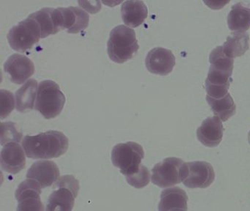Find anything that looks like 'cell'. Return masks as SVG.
Returning <instances> with one entry per match:
<instances>
[{
    "label": "cell",
    "mask_w": 250,
    "mask_h": 211,
    "mask_svg": "<svg viewBox=\"0 0 250 211\" xmlns=\"http://www.w3.org/2000/svg\"><path fill=\"white\" fill-rule=\"evenodd\" d=\"M210 63L208 76L205 82L207 95L213 98H223L228 93L232 82L234 60L224 53L222 45L212 50L209 55Z\"/></svg>",
    "instance_id": "6da1fadb"
},
{
    "label": "cell",
    "mask_w": 250,
    "mask_h": 211,
    "mask_svg": "<svg viewBox=\"0 0 250 211\" xmlns=\"http://www.w3.org/2000/svg\"><path fill=\"white\" fill-rule=\"evenodd\" d=\"M24 152L33 159L58 158L68 149V139L62 132L49 130L36 136H26L21 142Z\"/></svg>",
    "instance_id": "7a4b0ae2"
},
{
    "label": "cell",
    "mask_w": 250,
    "mask_h": 211,
    "mask_svg": "<svg viewBox=\"0 0 250 211\" xmlns=\"http://www.w3.org/2000/svg\"><path fill=\"white\" fill-rule=\"evenodd\" d=\"M138 41L134 29L119 25L112 29L107 42L109 58L116 63L131 60L139 50Z\"/></svg>",
    "instance_id": "3957f363"
},
{
    "label": "cell",
    "mask_w": 250,
    "mask_h": 211,
    "mask_svg": "<svg viewBox=\"0 0 250 211\" xmlns=\"http://www.w3.org/2000/svg\"><path fill=\"white\" fill-rule=\"evenodd\" d=\"M65 97L56 82L45 80L41 82L38 90L35 109L46 119H52L63 109Z\"/></svg>",
    "instance_id": "277c9868"
},
{
    "label": "cell",
    "mask_w": 250,
    "mask_h": 211,
    "mask_svg": "<svg viewBox=\"0 0 250 211\" xmlns=\"http://www.w3.org/2000/svg\"><path fill=\"white\" fill-rule=\"evenodd\" d=\"M46 211H72L80 190V183L73 175H64L55 183Z\"/></svg>",
    "instance_id": "5b68a950"
},
{
    "label": "cell",
    "mask_w": 250,
    "mask_h": 211,
    "mask_svg": "<svg viewBox=\"0 0 250 211\" xmlns=\"http://www.w3.org/2000/svg\"><path fill=\"white\" fill-rule=\"evenodd\" d=\"M143 147L134 142L118 144L112 152V161L115 167L125 177L133 175L140 170L144 158Z\"/></svg>",
    "instance_id": "8992f818"
},
{
    "label": "cell",
    "mask_w": 250,
    "mask_h": 211,
    "mask_svg": "<svg viewBox=\"0 0 250 211\" xmlns=\"http://www.w3.org/2000/svg\"><path fill=\"white\" fill-rule=\"evenodd\" d=\"M187 173V163L175 157L167 158L152 169V183L161 188L172 187L184 182Z\"/></svg>",
    "instance_id": "52a82bcc"
},
{
    "label": "cell",
    "mask_w": 250,
    "mask_h": 211,
    "mask_svg": "<svg viewBox=\"0 0 250 211\" xmlns=\"http://www.w3.org/2000/svg\"><path fill=\"white\" fill-rule=\"evenodd\" d=\"M41 38L42 32L39 23L30 17L11 28L8 35L11 48L21 52L31 49Z\"/></svg>",
    "instance_id": "ba28073f"
},
{
    "label": "cell",
    "mask_w": 250,
    "mask_h": 211,
    "mask_svg": "<svg viewBox=\"0 0 250 211\" xmlns=\"http://www.w3.org/2000/svg\"><path fill=\"white\" fill-rule=\"evenodd\" d=\"M42 186L31 179H27L19 185L16 190L18 202L17 211H44L41 199Z\"/></svg>",
    "instance_id": "9c48e42d"
},
{
    "label": "cell",
    "mask_w": 250,
    "mask_h": 211,
    "mask_svg": "<svg viewBox=\"0 0 250 211\" xmlns=\"http://www.w3.org/2000/svg\"><path fill=\"white\" fill-rule=\"evenodd\" d=\"M187 164V173L184 185L189 189H205L213 183L215 172L213 167L206 161H193Z\"/></svg>",
    "instance_id": "30bf717a"
},
{
    "label": "cell",
    "mask_w": 250,
    "mask_h": 211,
    "mask_svg": "<svg viewBox=\"0 0 250 211\" xmlns=\"http://www.w3.org/2000/svg\"><path fill=\"white\" fill-rule=\"evenodd\" d=\"M146 65L150 73L165 76L175 67V57L170 50L156 47L147 53Z\"/></svg>",
    "instance_id": "8fae6325"
},
{
    "label": "cell",
    "mask_w": 250,
    "mask_h": 211,
    "mask_svg": "<svg viewBox=\"0 0 250 211\" xmlns=\"http://www.w3.org/2000/svg\"><path fill=\"white\" fill-rule=\"evenodd\" d=\"M40 26L42 38L55 35L63 29V18L59 8H43L28 16Z\"/></svg>",
    "instance_id": "7c38bea8"
},
{
    "label": "cell",
    "mask_w": 250,
    "mask_h": 211,
    "mask_svg": "<svg viewBox=\"0 0 250 211\" xmlns=\"http://www.w3.org/2000/svg\"><path fill=\"white\" fill-rule=\"evenodd\" d=\"M4 69L10 75L12 82L17 84L25 82L35 72L33 61L26 56L20 54L11 56L5 62Z\"/></svg>",
    "instance_id": "4fadbf2b"
},
{
    "label": "cell",
    "mask_w": 250,
    "mask_h": 211,
    "mask_svg": "<svg viewBox=\"0 0 250 211\" xmlns=\"http://www.w3.org/2000/svg\"><path fill=\"white\" fill-rule=\"evenodd\" d=\"M59 168L53 161H41L34 163L29 169L27 179L37 182L42 189L49 187L60 178Z\"/></svg>",
    "instance_id": "5bb4252c"
},
{
    "label": "cell",
    "mask_w": 250,
    "mask_h": 211,
    "mask_svg": "<svg viewBox=\"0 0 250 211\" xmlns=\"http://www.w3.org/2000/svg\"><path fill=\"white\" fill-rule=\"evenodd\" d=\"M25 154L23 147L17 142L7 144L1 152L2 168L11 174H18L25 168Z\"/></svg>",
    "instance_id": "9a60e30c"
},
{
    "label": "cell",
    "mask_w": 250,
    "mask_h": 211,
    "mask_svg": "<svg viewBox=\"0 0 250 211\" xmlns=\"http://www.w3.org/2000/svg\"><path fill=\"white\" fill-rule=\"evenodd\" d=\"M198 140L205 146L215 148L222 142L223 137V125L219 117H209L197 128Z\"/></svg>",
    "instance_id": "2e32d148"
},
{
    "label": "cell",
    "mask_w": 250,
    "mask_h": 211,
    "mask_svg": "<svg viewBox=\"0 0 250 211\" xmlns=\"http://www.w3.org/2000/svg\"><path fill=\"white\" fill-rule=\"evenodd\" d=\"M188 196L179 187L165 189L161 193L159 211H187Z\"/></svg>",
    "instance_id": "e0dca14e"
},
{
    "label": "cell",
    "mask_w": 250,
    "mask_h": 211,
    "mask_svg": "<svg viewBox=\"0 0 250 211\" xmlns=\"http://www.w3.org/2000/svg\"><path fill=\"white\" fill-rule=\"evenodd\" d=\"M63 18V29L68 33H78L84 30L89 24V15L77 7H59Z\"/></svg>",
    "instance_id": "ac0fdd59"
},
{
    "label": "cell",
    "mask_w": 250,
    "mask_h": 211,
    "mask_svg": "<svg viewBox=\"0 0 250 211\" xmlns=\"http://www.w3.org/2000/svg\"><path fill=\"white\" fill-rule=\"evenodd\" d=\"M124 23L131 27H137L147 17V8L143 1H126L121 6Z\"/></svg>",
    "instance_id": "d6986e66"
},
{
    "label": "cell",
    "mask_w": 250,
    "mask_h": 211,
    "mask_svg": "<svg viewBox=\"0 0 250 211\" xmlns=\"http://www.w3.org/2000/svg\"><path fill=\"white\" fill-rule=\"evenodd\" d=\"M228 25L231 31L245 32L250 27V6L238 2L231 7L228 16Z\"/></svg>",
    "instance_id": "ffe728a7"
},
{
    "label": "cell",
    "mask_w": 250,
    "mask_h": 211,
    "mask_svg": "<svg viewBox=\"0 0 250 211\" xmlns=\"http://www.w3.org/2000/svg\"><path fill=\"white\" fill-rule=\"evenodd\" d=\"M39 86L36 79H30L16 92V108L19 111L24 112L35 108Z\"/></svg>",
    "instance_id": "44dd1931"
},
{
    "label": "cell",
    "mask_w": 250,
    "mask_h": 211,
    "mask_svg": "<svg viewBox=\"0 0 250 211\" xmlns=\"http://www.w3.org/2000/svg\"><path fill=\"white\" fill-rule=\"evenodd\" d=\"M224 53L230 58L241 57L250 48V37L247 32H235L224 42Z\"/></svg>",
    "instance_id": "7402d4cb"
},
{
    "label": "cell",
    "mask_w": 250,
    "mask_h": 211,
    "mask_svg": "<svg viewBox=\"0 0 250 211\" xmlns=\"http://www.w3.org/2000/svg\"><path fill=\"white\" fill-rule=\"evenodd\" d=\"M206 101L214 115L219 117L222 122H226L235 114L236 106L229 92L225 97L219 99L206 95Z\"/></svg>",
    "instance_id": "603a6c76"
},
{
    "label": "cell",
    "mask_w": 250,
    "mask_h": 211,
    "mask_svg": "<svg viewBox=\"0 0 250 211\" xmlns=\"http://www.w3.org/2000/svg\"><path fill=\"white\" fill-rule=\"evenodd\" d=\"M1 145H5L12 142H22V133L17 128L15 123L11 122L1 123Z\"/></svg>",
    "instance_id": "cb8c5ba5"
},
{
    "label": "cell",
    "mask_w": 250,
    "mask_h": 211,
    "mask_svg": "<svg viewBox=\"0 0 250 211\" xmlns=\"http://www.w3.org/2000/svg\"><path fill=\"white\" fill-rule=\"evenodd\" d=\"M150 172L147 167L142 164L140 170L133 175L125 177L128 184L136 189H142L148 185L150 182Z\"/></svg>",
    "instance_id": "d4e9b609"
},
{
    "label": "cell",
    "mask_w": 250,
    "mask_h": 211,
    "mask_svg": "<svg viewBox=\"0 0 250 211\" xmlns=\"http://www.w3.org/2000/svg\"><path fill=\"white\" fill-rule=\"evenodd\" d=\"M0 98H1V100H0L1 119L3 120L5 117H8L11 114V111L14 110L15 104H14V95L9 91L1 89Z\"/></svg>",
    "instance_id": "484cf974"
},
{
    "label": "cell",
    "mask_w": 250,
    "mask_h": 211,
    "mask_svg": "<svg viewBox=\"0 0 250 211\" xmlns=\"http://www.w3.org/2000/svg\"><path fill=\"white\" fill-rule=\"evenodd\" d=\"M248 140H249V142H250V131L249 132Z\"/></svg>",
    "instance_id": "4316f807"
}]
</instances>
